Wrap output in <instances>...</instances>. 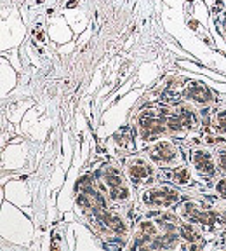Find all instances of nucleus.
Listing matches in <instances>:
<instances>
[{"label": "nucleus", "mask_w": 226, "mask_h": 251, "mask_svg": "<svg viewBox=\"0 0 226 251\" xmlns=\"http://www.w3.org/2000/svg\"><path fill=\"white\" fill-rule=\"evenodd\" d=\"M178 201H180V192L171 187L146 188L141 194V204H143L144 208H150V209L169 208V206L176 204Z\"/></svg>", "instance_id": "nucleus-1"}, {"label": "nucleus", "mask_w": 226, "mask_h": 251, "mask_svg": "<svg viewBox=\"0 0 226 251\" xmlns=\"http://www.w3.org/2000/svg\"><path fill=\"white\" fill-rule=\"evenodd\" d=\"M180 149L169 140H155L148 147V159L155 166L169 168L180 161Z\"/></svg>", "instance_id": "nucleus-2"}, {"label": "nucleus", "mask_w": 226, "mask_h": 251, "mask_svg": "<svg viewBox=\"0 0 226 251\" xmlns=\"http://www.w3.org/2000/svg\"><path fill=\"white\" fill-rule=\"evenodd\" d=\"M181 218H184L186 222H191L195 225H205V227H212V225L219 224V215L211 209L202 208L199 202L195 201H188V202L181 204L178 209Z\"/></svg>", "instance_id": "nucleus-3"}, {"label": "nucleus", "mask_w": 226, "mask_h": 251, "mask_svg": "<svg viewBox=\"0 0 226 251\" xmlns=\"http://www.w3.org/2000/svg\"><path fill=\"white\" fill-rule=\"evenodd\" d=\"M103 180L105 185L108 187V196L115 202H124L129 199L131 192H129V187L125 185V178L122 175V171L115 166H108L103 171Z\"/></svg>", "instance_id": "nucleus-4"}, {"label": "nucleus", "mask_w": 226, "mask_h": 251, "mask_svg": "<svg viewBox=\"0 0 226 251\" xmlns=\"http://www.w3.org/2000/svg\"><path fill=\"white\" fill-rule=\"evenodd\" d=\"M139 136L143 140H152L155 136H160L167 131L165 126V110H162V114H155L153 110L144 112L139 117Z\"/></svg>", "instance_id": "nucleus-5"}, {"label": "nucleus", "mask_w": 226, "mask_h": 251, "mask_svg": "<svg viewBox=\"0 0 226 251\" xmlns=\"http://www.w3.org/2000/svg\"><path fill=\"white\" fill-rule=\"evenodd\" d=\"M125 173H127L129 180L133 181V183L139 185L143 181L150 180L153 176L155 169H153L152 162H148L143 157H131L127 164H125Z\"/></svg>", "instance_id": "nucleus-6"}, {"label": "nucleus", "mask_w": 226, "mask_h": 251, "mask_svg": "<svg viewBox=\"0 0 226 251\" xmlns=\"http://www.w3.org/2000/svg\"><path fill=\"white\" fill-rule=\"evenodd\" d=\"M190 162L197 173L203 175V176H214L216 169H218V162H216L214 155L207 149H195L190 155Z\"/></svg>", "instance_id": "nucleus-7"}, {"label": "nucleus", "mask_w": 226, "mask_h": 251, "mask_svg": "<svg viewBox=\"0 0 226 251\" xmlns=\"http://www.w3.org/2000/svg\"><path fill=\"white\" fill-rule=\"evenodd\" d=\"M184 98H186L188 101H193V103H197V105H203V106L211 105V103L214 101L211 89L200 82L190 84V86L186 87V91H184Z\"/></svg>", "instance_id": "nucleus-8"}, {"label": "nucleus", "mask_w": 226, "mask_h": 251, "mask_svg": "<svg viewBox=\"0 0 226 251\" xmlns=\"http://www.w3.org/2000/svg\"><path fill=\"white\" fill-rule=\"evenodd\" d=\"M99 220L106 228L113 230L115 234H125L127 227H125V222L113 211H99Z\"/></svg>", "instance_id": "nucleus-9"}, {"label": "nucleus", "mask_w": 226, "mask_h": 251, "mask_svg": "<svg viewBox=\"0 0 226 251\" xmlns=\"http://www.w3.org/2000/svg\"><path fill=\"white\" fill-rule=\"evenodd\" d=\"M180 237L188 243H195V241H202V235L200 232L195 228V224H191V222H184V224H180Z\"/></svg>", "instance_id": "nucleus-10"}, {"label": "nucleus", "mask_w": 226, "mask_h": 251, "mask_svg": "<svg viewBox=\"0 0 226 251\" xmlns=\"http://www.w3.org/2000/svg\"><path fill=\"white\" fill-rule=\"evenodd\" d=\"M172 181L176 185H188L191 181V173L186 166H180V168H174L172 171Z\"/></svg>", "instance_id": "nucleus-11"}, {"label": "nucleus", "mask_w": 226, "mask_h": 251, "mask_svg": "<svg viewBox=\"0 0 226 251\" xmlns=\"http://www.w3.org/2000/svg\"><path fill=\"white\" fill-rule=\"evenodd\" d=\"M212 127H214L216 133L226 134V110H221L214 115V121H212Z\"/></svg>", "instance_id": "nucleus-12"}, {"label": "nucleus", "mask_w": 226, "mask_h": 251, "mask_svg": "<svg viewBox=\"0 0 226 251\" xmlns=\"http://www.w3.org/2000/svg\"><path fill=\"white\" fill-rule=\"evenodd\" d=\"M216 162H218V168L221 173H226V147L219 149L216 152Z\"/></svg>", "instance_id": "nucleus-13"}, {"label": "nucleus", "mask_w": 226, "mask_h": 251, "mask_svg": "<svg viewBox=\"0 0 226 251\" xmlns=\"http://www.w3.org/2000/svg\"><path fill=\"white\" fill-rule=\"evenodd\" d=\"M216 192H218L219 196L225 197V199H226V178H223V180L219 181L218 185H216Z\"/></svg>", "instance_id": "nucleus-14"}]
</instances>
